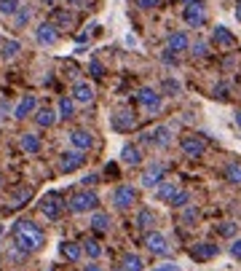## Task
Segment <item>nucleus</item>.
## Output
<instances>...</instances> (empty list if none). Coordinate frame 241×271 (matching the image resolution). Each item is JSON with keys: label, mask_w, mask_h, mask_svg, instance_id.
I'll return each instance as SVG.
<instances>
[{"label": "nucleus", "mask_w": 241, "mask_h": 271, "mask_svg": "<svg viewBox=\"0 0 241 271\" xmlns=\"http://www.w3.org/2000/svg\"><path fill=\"white\" fill-rule=\"evenodd\" d=\"M11 237H14L16 250L24 253V255L38 253V250H43V244H46V234H43V228L38 226V223L27 220V218H22V220L14 223V228H11Z\"/></svg>", "instance_id": "obj_1"}, {"label": "nucleus", "mask_w": 241, "mask_h": 271, "mask_svg": "<svg viewBox=\"0 0 241 271\" xmlns=\"http://www.w3.org/2000/svg\"><path fill=\"white\" fill-rule=\"evenodd\" d=\"M96 204H99V196H96L94 191H86V188H83V191H75L67 202L70 212H78V215L81 212H94Z\"/></svg>", "instance_id": "obj_2"}, {"label": "nucleus", "mask_w": 241, "mask_h": 271, "mask_svg": "<svg viewBox=\"0 0 241 271\" xmlns=\"http://www.w3.org/2000/svg\"><path fill=\"white\" fill-rule=\"evenodd\" d=\"M183 22L188 27H204L207 25V6L201 3V0H193L183 8Z\"/></svg>", "instance_id": "obj_3"}, {"label": "nucleus", "mask_w": 241, "mask_h": 271, "mask_svg": "<svg viewBox=\"0 0 241 271\" xmlns=\"http://www.w3.org/2000/svg\"><path fill=\"white\" fill-rule=\"evenodd\" d=\"M83 164H86V153L83 150H65L62 156H59V172H65V175H70V172H78Z\"/></svg>", "instance_id": "obj_4"}, {"label": "nucleus", "mask_w": 241, "mask_h": 271, "mask_svg": "<svg viewBox=\"0 0 241 271\" xmlns=\"http://www.w3.org/2000/svg\"><path fill=\"white\" fill-rule=\"evenodd\" d=\"M62 207H65V202H62V196H59V193H46L41 199V212H43V218H48V220H59V218H62Z\"/></svg>", "instance_id": "obj_5"}, {"label": "nucleus", "mask_w": 241, "mask_h": 271, "mask_svg": "<svg viewBox=\"0 0 241 271\" xmlns=\"http://www.w3.org/2000/svg\"><path fill=\"white\" fill-rule=\"evenodd\" d=\"M137 202V188L134 185H118L113 191V204L115 209H129Z\"/></svg>", "instance_id": "obj_6"}, {"label": "nucleus", "mask_w": 241, "mask_h": 271, "mask_svg": "<svg viewBox=\"0 0 241 271\" xmlns=\"http://www.w3.org/2000/svg\"><path fill=\"white\" fill-rule=\"evenodd\" d=\"M166 51H172V54H185L190 51V38H188V32L185 30H174V32H169L166 35Z\"/></svg>", "instance_id": "obj_7"}, {"label": "nucleus", "mask_w": 241, "mask_h": 271, "mask_svg": "<svg viewBox=\"0 0 241 271\" xmlns=\"http://www.w3.org/2000/svg\"><path fill=\"white\" fill-rule=\"evenodd\" d=\"M142 140H145V143H153L155 148H169V145H172V126L161 124V126H155L153 132H145Z\"/></svg>", "instance_id": "obj_8"}, {"label": "nucleus", "mask_w": 241, "mask_h": 271, "mask_svg": "<svg viewBox=\"0 0 241 271\" xmlns=\"http://www.w3.org/2000/svg\"><path fill=\"white\" fill-rule=\"evenodd\" d=\"M142 242H145V247H148L153 255H169V250H172V247H169V239L164 237L161 231H148Z\"/></svg>", "instance_id": "obj_9"}, {"label": "nucleus", "mask_w": 241, "mask_h": 271, "mask_svg": "<svg viewBox=\"0 0 241 271\" xmlns=\"http://www.w3.org/2000/svg\"><path fill=\"white\" fill-rule=\"evenodd\" d=\"M164 175H166V164L153 161L150 167L142 172V188H158L161 180H164Z\"/></svg>", "instance_id": "obj_10"}, {"label": "nucleus", "mask_w": 241, "mask_h": 271, "mask_svg": "<svg viewBox=\"0 0 241 271\" xmlns=\"http://www.w3.org/2000/svg\"><path fill=\"white\" fill-rule=\"evenodd\" d=\"M35 41L41 46H54L59 41V27L54 22H41V25L35 27Z\"/></svg>", "instance_id": "obj_11"}, {"label": "nucleus", "mask_w": 241, "mask_h": 271, "mask_svg": "<svg viewBox=\"0 0 241 271\" xmlns=\"http://www.w3.org/2000/svg\"><path fill=\"white\" fill-rule=\"evenodd\" d=\"M179 150L185 153V159H201L204 150H207V143L201 137H183L179 140Z\"/></svg>", "instance_id": "obj_12"}, {"label": "nucleus", "mask_w": 241, "mask_h": 271, "mask_svg": "<svg viewBox=\"0 0 241 271\" xmlns=\"http://www.w3.org/2000/svg\"><path fill=\"white\" fill-rule=\"evenodd\" d=\"M137 102H139V108L155 113V110L161 108V94L155 91V89H150V86H142V89L137 91Z\"/></svg>", "instance_id": "obj_13"}, {"label": "nucleus", "mask_w": 241, "mask_h": 271, "mask_svg": "<svg viewBox=\"0 0 241 271\" xmlns=\"http://www.w3.org/2000/svg\"><path fill=\"white\" fill-rule=\"evenodd\" d=\"M70 145L75 148V150L86 153L94 145V134L89 132V129H72V132H70Z\"/></svg>", "instance_id": "obj_14"}, {"label": "nucleus", "mask_w": 241, "mask_h": 271, "mask_svg": "<svg viewBox=\"0 0 241 271\" xmlns=\"http://www.w3.org/2000/svg\"><path fill=\"white\" fill-rule=\"evenodd\" d=\"M190 253H193V258H196V261H212V258L220 255V247L212 244V242H198V244H193Z\"/></svg>", "instance_id": "obj_15"}, {"label": "nucleus", "mask_w": 241, "mask_h": 271, "mask_svg": "<svg viewBox=\"0 0 241 271\" xmlns=\"http://www.w3.org/2000/svg\"><path fill=\"white\" fill-rule=\"evenodd\" d=\"M72 100H75L78 105H89L94 100V86L86 84V81H78V84L72 86Z\"/></svg>", "instance_id": "obj_16"}, {"label": "nucleus", "mask_w": 241, "mask_h": 271, "mask_svg": "<svg viewBox=\"0 0 241 271\" xmlns=\"http://www.w3.org/2000/svg\"><path fill=\"white\" fill-rule=\"evenodd\" d=\"M35 110H38V100H35L32 97V94H27V97H22L19 100V105H16V108H14V119H27V115L30 113H35Z\"/></svg>", "instance_id": "obj_17"}, {"label": "nucleus", "mask_w": 241, "mask_h": 271, "mask_svg": "<svg viewBox=\"0 0 241 271\" xmlns=\"http://www.w3.org/2000/svg\"><path fill=\"white\" fill-rule=\"evenodd\" d=\"M145 263H142V258L137 253H126V255H120V261L115 266V271H142Z\"/></svg>", "instance_id": "obj_18"}, {"label": "nucleus", "mask_w": 241, "mask_h": 271, "mask_svg": "<svg viewBox=\"0 0 241 271\" xmlns=\"http://www.w3.org/2000/svg\"><path fill=\"white\" fill-rule=\"evenodd\" d=\"M134 124H137V119H134V113H131V110H118L113 115V129H118V132H129Z\"/></svg>", "instance_id": "obj_19"}, {"label": "nucleus", "mask_w": 241, "mask_h": 271, "mask_svg": "<svg viewBox=\"0 0 241 271\" xmlns=\"http://www.w3.org/2000/svg\"><path fill=\"white\" fill-rule=\"evenodd\" d=\"M120 161H124L126 167H139L142 164V150L137 145H124L120 148Z\"/></svg>", "instance_id": "obj_20"}, {"label": "nucleus", "mask_w": 241, "mask_h": 271, "mask_svg": "<svg viewBox=\"0 0 241 271\" xmlns=\"http://www.w3.org/2000/svg\"><path fill=\"white\" fill-rule=\"evenodd\" d=\"M59 253H62L65 261L78 263V261H81V255H83V247H81L78 242H62V244H59Z\"/></svg>", "instance_id": "obj_21"}, {"label": "nucleus", "mask_w": 241, "mask_h": 271, "mask_svg": "<svg viewBox=\"0 0 241 271\" xmlns=\"http://www.w3.org/2000/svg\"><path fill=\"white\" fill-rule=\"evenodd\" d=\"M19 145H22V150H24V153H30V156H35V153H41V148H43L41 137H38V134H32V132L22 134V137H19Z\"/></svg>", "instance_id": "obj_22"}, {"label": "nucleus", "mask_w": 241, "mask_h": 271, "mask_svg": "<svg viewBox=\"0 0 241 271\" xmlns=\"http://www.w3.org/2000/svg\"><path fill=\"white\" fill-rule=\"evenodd\" d=\"M233 32H228V27H223V25H217L214 27V32H212V43H217L220 49H228V46H233Z\"/></svg>", "instance_id": "obj_23"}, {"label": "nucleus", "mask_w": 241, "mask_h": 271, "mask_svg": "<svg viewBox=\"0 0 241 271\" xmlns=\"http://www.w3.org/2000/svg\"><path fill=\"white\" fill-rule=\"evenodd\" d=\"M56 119H59V113H56V110H51V108H41V110H35V124L43 126V129L54 126V124H56Z\"/></svg>", "instance_id": "obj_24"}, {"label": "nucleus", "mask_w": 241, "mask_h": 271, "mask_svg": "<svg viewBox=\"0 0 241 271\" xmlns=\"http://www.w3.org/2000/svg\"><path fill=\"white\" fill-rule=\"evenodd\" d=\"M22 51V43L19 41H3V46H0V60L3 62H11V60H16Z\"/></svg>", "instance_id": "obj_25"}, {"label": "nucleus", "mask_w": 241, "mask_h": 271, "mask_svg": "<svg viewBox=\"0 0 241 271\" xmlns=\"http://www.w3.org/2000/svg\"><path fill=\"white\" fill-rule=\"evenodd\" d=\"M56 113H59V119L70 121L72 115H75V100H72V97H62L56 102Z\"/></svg>", "instance_id": "obj_26"}, {"label": "nucleus", "mask_w": 241, "mask_h": 271, "mask_svg": "<svg viewBox=\"0 0 241 271\" xmlns=\"http://www.w3.org/2000/svg\"><path fill=\"white\" fill-rule=\"evenodd\" d=\"M91 228L96 234H107L110 231V215H107V212H94L91 215Z\"/></svg>", "instance_id": "obj_27"}, {"label": "nucleus", "mask_w": 241, "mask_h": 271, "mask_svg": "<svg viewBox=\"0 0 241 271\" xmlns=\"http://www.w3.org/2000/svg\"><path fill=\"white\" fill-rule=\"evenodd\" d=\"M30 199H32V188H30V185H24V188L19 185L16 191L11 193V207H24Z\"/></svg>", "instance_id": "obj_28"}, {"label": "nucleus", "mask_w": 241, "mask_h": 271, "mask_svg": "<svg viewBox=\"0 0 241 271\" xmlns=\"http://www.w3.org/2000/svg\"><path fill=\"white\" fill-rule=\"evenodd\" d=\"M223 175H225V180L231 183V185H241V164H236V161H231V164H225V169H223Z\"/></svg>", "instance_id": "obj_29"}, {"label": "nucleus", "mask_w": 241, "mask_h": 271, "mask_svg": "<svg viewBox=\"0 0 241 271\" xmlns=\"http://www.w3.org/2000/svg\"><path fill=\"white\" fill-rule=\"evenodd\" d=\"M161 91L166 94V97H179V94H183V84H179V81H174V78H164Z\"/></svg>", "instance_id": "obj_30"}, {"label": "nucleus", "mask_w": 241, "mask_h": 271, "mask_svg": "<svg viewBox=\"0 0 241 271\" xmlns=\"http://www.w3.org/2000/svg\"><path fill=\"white\" fill-rule=\"evenodd\" d=\"M83 253H86L91 261H96V258H102V244L96 239H86V242H83Z\"/></svg>", "instance_id": "obj_31"}, {"label": "nucleus", "mask_w": 241, "mask_h": 271, "mask_svg": "<svg viewBox=\"0 0 241 271\" xmlns=\"http://www.w3.org/2000/svg\"><path fill=\"white\" fill-rule=\"evenodd\" d=\"M174 185L172 183H161L158 188H155V196H158V202H172V196H174Z\"/></svg>", "instance_id": "obj_32"}, {"label": "nucleus", "mask_w": 241, "mask_h": 271, "mask_svg": "<svg viewBox=\"0 0 241 271\" xmlns=\"http://www.w3.org/2000/svg\"><path fill=\"white\" fill-rule=\"evenodd\" d=\"M153 223H155V215H153V212H150L148 207L137 212V226H139V228H150Z\"/></svg>", "instance_id": "obj_33"}, {"label": "nucleus", "mask_w": 241, "mask_h": 271, "mask_svg": "<svg viewBox=\"0 0 241 271\" xmlns=\"http://www.w3.org/2000/svg\"><path fill=\"white\" fill-rule=\"evenodd\" d=\"M169 204H172L174 209H185V207L190 204V193H188V191H177V193L172 196V202H169Z\"/></svg>", "instance_id": "obj_34"}, {"label": "nucleus", "mask_w": 241, "mask_h": 271, "mask_svg": "<svg viewBox=\"0 0 241 271\" xmlns=\"http://www.w3.org/2000/svg\"><path fill=\"white\" fill-rule=\"evenodd\" d=\"M190 54H193V60H204V56L209 54L207 41H196V43H190Z\"/></svg>", "instance_id": "obj_35"}, {"label": "nucleus", "mask_w": 241, "mask_h": 271, "mask_svg": "<svg viewBox=\"0 0 241 271\" xmlns=\"http://www.w3.org/2000/svg\"><path fill=\"white\" fill-rule=\"evenodd\" d=\"M19 8H22L19 0H0V14H3V16H14Z\"/></svg>", "instance_id": "obj_36"}, {"label": "nucleus", "mask_w": 241, "mask_h": 271, "mask_svg": "<svg viewBox=\"0 0 241 271\" xmlns=\"http://www.w3.org/2000/svg\"><path fill=\"white\" fill-rule=\"evenodd\" d=\"M27 22H30V8H27V6H22L16 14H14V27L22 30L24 25H27Z\"/></svg>", "instance_id": "obj_37"}, {"label": "nucleus", "mask_w": 241, "mask_h": 271, "mask_svg": "<svg viewBox=\"0 0 241 271\" xmlns=\"http://www.w3.org/2000/svg\"><path fill=\"white\" fill-rule=\"evenodd\" d=\"M54 25L56 27H70L72 25V14H67V11H56V14H54Z\"/></svg>", "instance_id": "obj_38"}, {"label": "nucleus", "mask_w": 241, "mask_h": 271, "mask_svg": "<svg viewBox=\"0 0 241 271\" xmlns=\"http://www.w3.org/2000/svg\"><path fill=\"white\" fill-rule=\"evenodd\" d=\"M196 220H198V209L188 204V207H185V212H183V223H185V226H193Z\"/></svg>", "instance_id": "obj_39"}, {"label": "nucleus", "mask_w": 241, "mask_h": 271, "mask_svg": "<svg viewBox=\"0 0 241 271\" xmlns=\"http://www.w3.org/2000/svg\"><path fill=\"white\" fill-rule=\"evenodd\" d=\"M217 231H220V237H236L238 226H236V223H231V220H228V223H223V226L217 228Z\"/></svg>", "instance_id": "obj_40"}, {"label": "nucleus", "mask_w": 241, "mask_h": 271, "mask_svg": "<svg viewBox=\"0 0 241 271\" xmlns=\"http://www.w3.org/2000/svg\"><path fill=\"white\" fill-rule=\"evenodd\" d=\"M89 70H91V75H94V78H102V75H105V67H102V62H96V60H91Z\"/></svg>", "instance_id": "obj_41"}, {"label": "nucleus", "mask_w": 241, "mask_h": 271, "mask_svg": "<svg viewBox=\"0 0 241 271\" xmlns=\"http://www.w3.org/2000/svg\"><path fill=\"white\" fill-rule=\"evenodd\" d=\"M228 253H231V258H236V261H241V239H233V244L228 247Z\"/></svg>", "instance_id": "obj_42"}, {"label": "nucleus", "mask_w": 241, "mask_h": 271, "mask_svg": "<svg viewBox=\"0 0 241 271\" xmlns=\"http://www.w3.org/2000/svg\"><path fill=\"white\" fill-rule=\"evenodd\" d=\"M228 91H231V86H228V84H217V86H214V97H217V100H225Z\"/></svg>", "instance_id": "obj_43"}, {"label": "nucleus", "mask_w": 241, "mask_h": 271, "mask_svg": "<svg viewBox=\"0 0 241 271\" xmlns=\"http://www.w3.org/2000/svg\"><path fill=\"white\" fill-rule=\"evenodd\" d=\"M134 3H137V8H145V11H148V8H158L161 0H134Z\"/></svg>", "instance_id": "obj_44"}, {"label": "nucleus", "mask_w": 241, "mask_h": 271, "mask_svg": "<svg viewBox=\"0 0 241 271\" xmlns=\"http://www.w3.org/2000/svg\"><path fill=\"white\" fill-rule=\"evenodd\" d=\"M155 271H183V268H179L177 263H172V261H169V263H161V266H155Z\"/></svg>", "instance_id": "obj_45"}, {"label": "nucleus", "mask_w": 241, "mask_h": 271, "mask_svg": "<svg viewBox=\"0 0 241 271\" xmlns=\"http://www.w3.org/2000/svg\"><path fill=\"white\" fill-rule=\"evenodd\" d=\"M81 183H83V185H94V183H99V178H96V175H86Z\"/></svg>", "instance_id": "obj_46"}, {"label": "nucleus", "mask_w": 241, "mask_h": 271, "mask_svg": "<svg viewBox=\"0 0 241 271\" xmlns=\"http://www.w3.org/2000/svg\"><path fill=\"white\" fill-rule=\"evenodd\" d=\"M65 3H67L70 8H83V6H86V0H65Z\"/></svg>", "instance_id": "obj_47"}, {"label": "nucleus", "mask_w": 241, "mask_h": 271, "mask_svg": "<svg viewBox=\"0 0 241 271\" xmlns=\"http://www.w3.org/2000/svg\"><path fill=\"white\" fill-rule=\"evenodd\" d=\"M8 115V102H0V121H6Z\"/></svg>", "instance_id": "obj_48"}, {"label": "nucleus", "mask_w": 241, "mask_h": 271, "mask_svg": "<svg viewBox=\"0 0 241 271\" xmlns=\"http://www.w3.org/2000/svg\"><path fill=\"white\" fill-rule=\"evenodd\" d=\"M83 271H102V266H96V263H89V266L83 268Z\"/></svg>", "instance_id": "obj_49"}, {"label": "nucleus", "mask_w": 241, "mask_h": 271, "mask_svg": "<svg viewBox=\"0 0 241 271\" xmlns=\"http://www.w3.org/2000/svg\"><path fill=\"white\" fill-rule=\"evenodd\" d=\"M233 121H236V126L241 129V110H236V119H233Z\"/></svg>", "instance_id": "obj_50"}, {"label": "nucleus", "mask_w": 241, "mask_h": 271, "mask_svg": "<svg viewBox=\"0 0 241 271\" xmlns=\"http://www.w3.org/2000/svg\"><path fill=\"white\" fill-rule=\"evenodd\" d=\"M236 16H238V22H241V0H238V8H236Z\"/></svg>", "instance_id": "obj_51"}, {"label": "nucleus", "mask_w": 241, "mask_h": 271, "mask_svg": "<svg viewBox=\"0 0 241 271\" xmlns=\"http://www.w3.org/2000/svg\"><path fill=\"white\" fill-rule=\"evenodd\" d=\"M43 3H46V6H51V3H56V0H43Z\"/></svg>", "instance_id": "obj_52"}, {"label": "nucleus", "mask_w": 241, "mask_h": 271, "mask_svg": "<svg viewBox=\"0 0 241 271\" xmlns=\"http://www.w3.org/2000/svg\"><path fill=\"white\" fill-rule=\"evenodd\" d=\"M179 3H183V6H188V3H193V0H179Z\"/></svg>", "instance_id": "obj_53"}, {"label": "nucleus", "mask_w": 241, "mask_h": 271, "mask_svg": "<svg viewBox=\"0 0 241 271\" xmlns=\"http://www.w3.org/2000/svg\"><path fill=\"white\" fill-rule=\"evenodd\" d=\"M0 188H3V175H0Z\"/></svg>", "instance_id": "obj_54"}, {"label": "nucleus", "mask_w": 241, "mask_h": 271, "mask_svg": "<svg viewBox=\"0 0 241 271\" xmlns=\"http://www.w3.org/2000/svg\"><path fill=\"white\" fill-rule=\"evenodd\" d=\"M0 46H3V38H0Z\"/></svg>", "instance_id": "obj_55"}, {"label": "nucleus", "mask_w": 241, "mask_h": 271, "mask_svg": "<svg viewBox=\"0 0 241 271\" xmlns=\"http://www.w3.org/2000/svg\"><path fill=\"white\" fill-rule=\"evenodd\" d=\"M48 271H54V268H48Z\"/></svg>", "instance_id": "obj_56"}]
</instances>
